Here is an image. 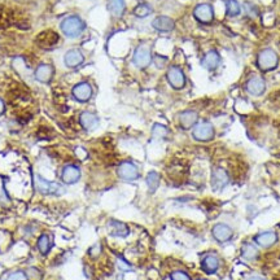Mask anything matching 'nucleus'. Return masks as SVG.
<instances>
[{
  "label": "nucleus",
  "mask_w": 280,
  "mask_h": 280,
  "mask_svg": "<svg viewBox=\"0 0 280 280\" xmlns=\"http://www.w3.org/2000/svg\"><path fill=\"white\" fill-rule=\"evenodd\" d=\"M27 279L29 280H40L42 279V273L39 271L38 269L35 267H31V269L27 270Z\"/></svg>",
  "instance_id": "nucleus-31"
},
{
  "label": "nucleus",
  "mask_w": 280,
  "mask_h": 280,
  "mask_svg": "<svg viewBox=\"0 0 280 280\" xmlns=\"http://www.w3.org/2000/svg\"><path fill=\"white\" fill-rule=\"evenodd\" d=\"M195 19L201 23H210L214 19V9L213 5L209 3L197 4L193 11Z\"/></svg>",
  "instance_id": "nucleus-5"
},
{
  "label": "nucleus",
  "mask_w": 280,
  "mask_h": 280,
  "mask_svg": "<svg viewBox=\"0 0 280 280\" xmlns=\"http://www.w3.org/2000/svg\"><path fill=\"white\" fill-rule=\"evenodd\" d=\"M54 77V68L51 65H47V64H42L39 65L35 70V78L37 81L42 82V83H47L50 82Z\"/></svg>",
  "instance_id": "nucleus-21"
},
{
  "label": "nucleus",
  "mask_w": 280,
  "mask_h": 280,
  "mask_svg": "<svg viewBox=\"0 0 280 280\" xmlns=\"http://www.w3.org/2000/svg\"><path fill=\"white\" fill-rule=\"evenodd\" d=\"M146 183L147 187L149 188V192L156 191L158 186H160V175H158V173H156V171L148 173V175H147L146 178Z\"/></svg>",
  "instance_id": "nucleus-27"
},
{
  "label": "nucleus",
  "mask_w": 280,
  "mask_h": 280,
  "mask_svg": "<svg viewBox=\"0 0 280 280\" xmlns=\"http://www.w3.org/2000/svg\"><path fill=\"white\" fill-rule=\"evenodd\" d=\"M246 280H265V279H263V278H261V277H256V275H254V277L248 278Z\"/></svg>",
  "instance_id": "nucleus-35"
},
{
  "label": "nucleus",
  "mask_w": 280,
  "mask_h": 280,
  "mask_svg": "<svg viewBox=\"0 0 280 280\" xmlns=\"http://www.w3.org/2000/svg\"><path fill=\"white\" fill-rule=\"evenodd\" d=\"M79 122H81L82 127L85 130L93 131L99 126V117L95 113H91V112H83L81 117H79Z\"/></svg>",
  "instance_id": "nucleus-19"
},
{
  "label": "nucleus",
  "mask_w": 280,
  "mask_h": 280,
  "mask_svg": "<svg viewBox=\"0 0 280 280\" xmlns=\"http://www.w3.org/2000/svg\"><path fill=\"white\" fill-rule=\"evenodd\" d=\"M254 242L257 243L261 248H270L278 242V235L274 231H266L261 232L254 238Z\"/></svg>",
  "instance_id": "nucleus-18"
},
{
  "label": "nucleus",
  "mask_w": 280,
  "mask_h": 280,
  "mask_svg": "<svg viewBox=\"0 0 280 280\" xmlns=\"http://www.w3.org/2000/svg\"><path fill=\"white\" fill-rule=\"evenodd\" d=\"M201 65H203L206 70H209V72H213V70L218 69V66L221 65V55H219L215 50L209 51V52L203 57Z\"/></svg>",
  "instance_id": "nucleus-15"
},
{
  "label": "nucleus",
  "mask_w": 280,
  "mask_h": 280,
  "mask_svg": "<svg viewBox=\"0 0 280 280\" xmlns=\"http://www.w3.org/2000/svg\"><path fill=\"white\" fill-rule=\"evenodd\" d=\"M132 62L139 69L148 68L152 62V52H150L149 47L146 44H140L136 47V50L134 51V56H132Z\"/></svg>",
  "instance_id": "nucleus-3"
},
{
  "label": "nucleus",
  "mask_w": 280,
  "mask_h": 280,
  "mask_svg": "<svg viewBox=\"0 0 280 280\" xmlns=\"http://www.w3.org/2000/svg\"><path fill=\"white\" fill-rule=\"evenodd\" d=\"M4 109H5V105H4V101L0 99V115L4 113Z\"/></svg>",
  "instance_id": "nucleus-34"
},
{
  "label": "nucleus",
  "mask_w": 280,
  "mask_h": 280,
  "mask_svg": "<svg viewBox=\"0 0 280 280\" xmlns=\"http://www.w3.org/2000/svg\"><path fill=\"white\" fill-rule=\"evenodd\" d=\"M242 256L245 258L246 261H254L258 257V249L253 244L245 243L242 248Z\"/></svg>",
  "instance_id": "nucleus-24"
},
{
  "label": "nucleus",
  "mask_w": 280,
  "mask_h": 280,
  "mask_svg": "<svg viewBox=\"0 0 280 280\" xmlns=\"http://www.w3.org/2000/svg\"><path fill=\"white\" fill-rule=\"evenodd\" d=\"M58 40V37L56 33L54 31H44L42 34L38 37V43L44 48H48V47H52L54 44H56Z\"/></svg>",
  "instance_id": "nucleus-22"
},
{
  "label": "nucleus",
  "mask_w": 280,
  "mask_h": 280,
  "mask_svg": "<svg viewBox=\"0 0 280 280\" xmlns=\"http://www.w3.org/2000/svg\"><path fill=\"white\" fill-rule=\"evenodd\" d=\"M117 174H118V177L121 178L122 181L132 182L136 181L139 178V169L134 162L125 161L118 166Z\"/></svg>",
  "instance_id": "nucleus-6"
},
{
  "label": "nucleus",
  "mask_w": 280,
  "mask_h": 280,
  "mask_svg": "<svg viewBox=\"0 0 280 280\" xmlns=\"http://www.w3.org/2000/svg\"><path fill=\"white\" fill-rule=\"evenodd\" d=\"M51 245H52V242H51L50 235L43 234L40 238L38 239V249L40 250L42 254H47L50 252Z\"/></svg>",
  "instance_id": "nucleus-28"
},
{
  "label": "nucleus",
  "mask_w": 280,
  "mask_h": 280,
  "mask_svg": "<svg viewBox=\"0 0 280 280\" xmlns=\"http://www.w3.org/2000/svg\"><path fill=\"white\" fill-rule=\"evenodd\" d=\"M166 78L173 89L182 90L186 86V75L183 70L178 66H170L166 73Z\"/></svg>",
  "instance_id": "nucleus-7"
},
{
  "label": "nucleus",
  "mask_w": 280,
  "mask_h": 280,
  "mask_svg": "<svg viewBox=\"0 0 280 280\" xmlns=\"http://www.w3.org/2000/svg\"><path fill=\"white\" fill-rule=\"evenodd\" d=\"M168 134H169V130H168L164 125L156 123V125L152 127V135H153V138L164 139L168 136Z\"/></svg>",
  "instance_id": "nucleus-30"
},
{
  "label": "nucleus",
  "mask_w": 280,
  "mask_h": 280,
  "mask_svg": "<svg viewBox=\"0 0 280 280\" xmlns=\"http://www.w3.org/2000/svg\"><path fill=\"white\" fill-rule=\"evenodd\" d=\"M171 280H191V278L185 271H174L171 274Z\"/></svg>",
  "instance_id": "nucleus-32"
},
{
  "label": "nucleus",
  "mask_w": 280,
  "mask_h": 280,
  "mask_svg": "<svg viewBox=\"0 0 280 280\" xmlns=\"http://www.w3.org/2000/svg\"><path fill=\"white\" fill-rule=\"evenodd\" d=\"M215 135L214 126L211 125L210 122H200L197 123L193 130H192V136L195 140H199V142H209V140H213Z\"/></svg>",
  "instance_id": "nucleus-4"
},
{
  "label": "nucleus",
  "mask_w": 280,
  "mask_h": 280,
  "mask_svg": "<svg viewBox=\"0 0 280 280\" xmlns=\"http://www.w3.org/2000/svg\"><path fill=\"white\" fill-rule=\"evenodd\" d=\"M228 183H230V177L226 170L222 168H215L211 173V186L215 191L223 189Z\"/></svg>",
  "instance_id": "nucleus-9"
},
{
  "label": "nucleus",
  "mask_w": 280,
  "mask_h": 280,
  "mask_svg": "<svg viewBox=\"0 0 280 280\" xmlns=\"http://www.w3.org/2000/svg\"><path fill=\"white\" fill-rule=\"evenodd\" d=\"M35 183H37V188L39 192H42L44 195H56L58 192H61V187L57 183L54 182H48L46 179H43L42 177L35 178Z\"/></svg>",
  "instance_id": "nucleus-12"
},
{
  "label": "nucleus",
  "mask_w": 280,
  "mask_h": 280,
  "mask_svg": "<svg viewBox=\"0 0 280 280\" xmlns=\"http://www.w3.org/2000/svg\"><path fill=\"white\" fill-rule=\"evenodd\" d=\"M85 61V56L79 50H69L64 56V62L68 68H77Z\"/></svg>",
  "instance_id": "nucleus-17"
},
{
  "label": "nucleus",
  "mask_w": 280,
  "mask_h": 280,
  "mask_svg": "<svg viewBox=\"0 0 280 280\" xmlns=\"http://www.w3.org/2000/svg\"><path fill=\"white\" fill-rule=\"evenodd\" d=\"M152 13V8H150L149 4L147 3H140L138 4L134 9V15L139 19H144L147 16H149Z\"/></svg>",
  "instance_id": "nucleus-29"
},
{
  "label": "nucleus",
  "mask_w": 280,
  "mask_h": 280,
  "mask_svg": "<svg viewBox=\"0 0 280 280\" xmlns=\"http://www.w3.org/2000/svg\"><path fill=\"white\" fill-rule=\"evenodd\" d=\"M8 280H26V275L21 271H16V273L11 274Z\"/></svg>",
  "instance_id": "nucleus-33"
},
{
  "label": "nucleus",
  "mask_w": 280,
  "mask_h": 280,
  "mask_svg": "<svg viewBox=\"0 0 280 280\" xmlns=\"http://www.w3.org/2000/svg\"><path fill=\"white\" fill-rule=\"evenodd\" d=\"M219 267V260L214 254H207L203 260V269L206 271L207 274L215 273Z\"/></svg>",
  "instance_id": "nucleus-23"
},
{
  "label": "nucleus",
  "mask_w": 280,
  "mask_h": 280,
  "mask_svg": "<svg viewBox=\"0 0 280 280\" xmlns=\"http://www.w3.org/2000/svg\"><path fill=\"white\" fill-rule=\"evenodd\" d=\"M211 232H213V238L218 243L228 242V240L232 239V235H234L232 228H231L228 224H226V223H217V224L213 227Z\"/></svg>",
  "instance_id": "nucleus-10"
},
{
  "label": "nucleus",
  "mask_w": 280,
  "mask_h": 280,
  "mask_svg": "<svg viewBox=\"0 0 280 280\" xmlns=\"http://www.w3.org/2000/svg\"><path fill=\"white\" fill-rule=\"evenodd\" d=\"M60 29L68 38H78L85 31L86 25L78 16H69L64 19L60 25Z\"/></svg>",
  "instance_id": "nucleus-1"
},
{
  "label": "nucleus",
  "mask_w": 280,
  "mask_h": 280,
  "mask_svg": "<svg viewBox=\"0 0 280 280\" xmlns=\"http://www.w3.org/2000/svg\"><path fill=\"white\" fill-rule=\"evenodd\" d=\"M242 13V5L238 0H226V15L228 17H238Z\"/></svg>",
  "instance_id": "nucleus-25"
},
{
  "label": "nucleus",
  "mask_w": 280,
  "mask_h": 280,
  "mask_svg": "<svg viewBox=\"0 0 280 280\" xmlns=\"http://www.w3.org/2000/svg\"><path fill=\"white\" fill-rule=\"evenodd\" d=\"M81 178V170L75 165H66L62 169L61 173V179L66 185H74L77 183Z\"/></svg>",
  "instance_id": "nucleus-13"
},
{
  "label": "nucleus",
  "mask_w": 280,
  "mask_h": 280,
  "mask_svg": "<svg viewBox=\"0 0 280 280\" xmlns=\"http://www.w3.org/2000/svg\"><path fill=\"white\" fill-rule=\"evenodd\" d=\"M246 91L252 96H262L266 91V82L265 79L260 75H253L250 77L246 82Z\"/></svg>",
  "instance_id": "nucleus-8"
},
{
  "label": "nucleus",
  "mask_w": 280,
  "mask_h": 280,
  "mask_svg": "<svg viewBox=\"0 0 280 280\" xmlns=\"http://www.w3.org/2000/svg\"><path fill=\"white\" fill-rule=\"evenodd\" d=\"M179 123L186 130L195 127L199 123V113L196 111H185L179 114Z\"/></svg>",
  "instance_id": "nucleus-16"
},
{
  "label": "nucleus",
  "mask_w": 280,
  "mask_h": 280,
  "mask_svg": "<svg viewBox=\"0 0 280 280\" xmlns=\"http://www.w3.org/2000/svg\"><path fill=\"white\" fill-rule=\"evenodd\" d=\"M125 0H109V11L114 17H121L125 12Z\"/></svg>",
  "instance_id": "nucleus-26"
},
{
  "label": "nucleus",
  "mask_w": 280,
  "mask_h": 280,
  "mask_svg": "<svg viewBox=\"0 0 280 280\" xmlns=\"http://www.w3.org/2000/svg\"><path fill=\"white\" fill-rule=\"evenodd\" d=\"M108 228H109L112 236H114V238H126L129 235V227L119 221L112 219L111 222L108 223Z\"/></svg>",
  "instance_id": "nucleus-20"
},
{
  "label": "nucleus",
  "mask_w": 280,
  "mask_h": 280,
  "mask_svg": "<svg viewBox=\"0 0 280 280\" xmlns=\"http://www.w3.org/2000/svg\"><path fill=\"white\" fill-rule=\"evenodd\" d=\"M278 65H279V55L274 50L266 48L258 54L257 66L262 72H271L277 69Z\"/></svg>",
  "instance_id": "nucleus-2"
},
{
  "label": "nucleus",
  "mask_w": 280,
  "mask_h": 280,
  "mask_svg": "<svg viewBox=\"0 0 280 280\" xmlns=\"http://www.w3.org/2000/svg\"><path fill=\"white\" fill-rule=\"evenodd\" d=\"M152 27L154 30L161 31V33H169V31L174 30L175 22L173 19H170L168 16H158L152 21Z\"/></svg>",
  "instance_id": "nucleus-14"
},
{
  "label": "nucleus",
  "mask_w": 280,
  "mask_h": 280,
  "mask_svg": "<svg viewBox=\"0 0 280 280\" xmlns=\"http://www.w3.org/2000/svg\"><path fill=\"white\" fill-rule=\"evenodd\" d=\"M73 96L79 103H86L93 97V87L87 82H81L74 86Z\"/></svg>",
  "instance_id": "nucleus-11"
}]
</instances>
